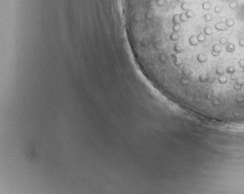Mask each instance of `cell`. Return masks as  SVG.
Masks as SVG:
<instances>
[{
  "mask_svg": "<svg viewBox=\"0 0 244 194\" xmlns=\"http://www.w3.org/2000/svg\"><path fill=\"white\" fill-rule=\"evenodd\" d=\"M215 29L217 30V31L220 32H225V31H228L229 28L226 26V24L225 23V21H220L218 22L214 25Z\"/></svg>",
  "mask_w": 244,
  "mask_h": 194,
  "instance_id": "1",
  "label": "cell"
},
{
  "mask_svg": "<svg viewBox=\"0 0 244 194\" xmlns=\"http://www.w3.org/2000/svg\"><path fill=\"white\" fill-rule=\"evenodd\" d=\"M236 50V45L233 43H230L229 42L226 46V51L229 53H232Z\"/></svg>",
  "mask_w": 244,
  "mask_h": 194,
  "instance_id": "2",
  "label": "cell"
},
{
  "mask_svg": "<svg viewBox=\"0 0 244 194\" xmlns=\"http://www.w3.org/2000/svg\"><path fill=\"white\" fill-rule=\"evenodd\" d=\"M229 43V40H228V39H227V37L226 36H222L220 38V39H219V44H220V46H222V47L224 46H226V44Z\"/></svg>",
  "mask_w": 244,
  "mask_h": 194,
  "instance_id": "3",
  "label": "cell"
},
{
  "mask_svg": "<svg viewBox=\"0 0 244 194\" xmlns=\"http://www.w3.org/2000/svg\"><path fill=\"white\" fill-rule=\"evenodd\" d=\"M189 3L187 2H183L181 3V5H180V8H181V9L183 11V12H185V11H187L188 9H189Z\"/></svg>",
  "mask_w": 244,
  "mask_h": 194,
  "instance_id": "4",
  "label": "cell"
},
{
  "mask_svg": "<svg viewBox=\"0 0 244 194\" xmlns=\"http://www.w3.org/2000/svg\"><path fill=\"white\" fill-rule=\"evenodd\" d=\"M225 23L226 24V26H228L229 28H232V27H233L235 26V21H234L233 19H231V18L227 19L225 21Z\"/></svg>",
  "mask_w": 244,
  "mask_h": 194,
  "instance_id": "5",
  "label": "cell"
},
{
  "mask_svg": "<svg viewBox=\"0 0 244 194\" xmlns=\"http://www.w3.org/2000/svg\"><path fill=\"white\" fill-rule=\"evenodd\" d=\"M202 9H203V10L209 11L210 9H211V3H210L209 2H207V1L204 2L203 3H202Z\"/></svg>",
  "mask_w": 244,
  "mask_h": 194,
  "instance_id": "6",
  "label": "cell"
},
{
  "mask_svg": "<svg viewBox=\"0 0 244 194\" xmlns=\"http://www.w3.org/2000/svg\"><path fill=\"white\" fill-rule=\"evenodd\" d=\"M185 15H186L187 16V19H192L194 17V16H195V13H194V11L192 9H188L187 11H185Z\"/></svg>",
  "mask_w": 244,
  "mask_h": 194,
  "instance_id": "7",
  "label": "cell"
},
{
  "mask_svg": "<svg viewBox=\"0 0 244 194\" xmlns=\"http://www.w3.org/2000/svg\"><path fill=\"white\" fill-rule=\"evenodd\" d=\"M204 19H205V21H206V23H210V22H212V14L209 13V12L206 13V14H205V16H204Z\"/></svg>",
  "mask_w": 244,
  "mask_h": 194,
  "instance_id": "8",
  "label": "cell"
},
{
  "mask_svg": "<svg viewBox=\"0 0 244 194\" xmlns=\"http://www.w3.org/2000/svg\"><path fill=\"white\" fill-rule=\"evenodd\" d=\"M238 6V2L236 0H232L231 2H229V8L232 9H236Z\"/></svg>",
  "mask_w": 244,
  "mask_h": 194,
  "instance_id": "9",
  "label": "cell"
},
{
  "mask_svg": "<svg viewBox=\"0 0 244 194\" xmlns=\"http://www.w3.org/2000/svg\"><path fill=\"white\" fill-rule=\"evenodd\" d=\"M238 64H239L240 67L242 69V71H243V69H244V58H242V59H240L239 60V62H238Z\"/></svg>",
  "mask_w": 244,
  "mask_h": 194,
  "instance_id": "10",
  "label": "cell"
},
{
  "mask_svg": "<svg viewBox=\"0 0 244 194\" xmlns=\"http://www.w3.org/2000/svg\"><path fill=\"white\" fill-rule=\"evenodd\" d=\"M221 11H222V7H221V6H220V5H216V6H215V8H214V12H215L216 13H217V14L220 13Z\"/></svg>",
  "mask_w": 244,
  "mask_h": 194,
  "instance_id": "11",
  "label": "cell"
},
{
  "mask_svg": "<svg viewBox=\"0 0 244 194\" xmlns=\"http://www.w3.org/2000/svg\"><path fill=\"white\" fill-rule=\"evenodd\" d=\"M238 44H239V46H240V47H242V48H244V37L240 39L239 43H238Z\"/></svg>",
  "mask_w": 244,
  "mask_h": 194,
  "instance_id": "12",
  "label": "cell"
},
{
  "mask_svg": "<svg viewBox=\"0 0 244 194\" xmlns=\"http://www.w3.org/2000/svg\"><path fill=\"white\" fill-rule=\"evenodd\" d=\"M176 2H179V3H182V2H185V0H176Z\"/></svg>",
  "mask_w": 244,
  "mask_h": 194,
  "instance_id": "13",
  "label": "cell"
},
{
  "mask_svg": "<svg viewBox=\"0 0 244 194\" xmlns=\"http://www.w3.org/2000/svg\"><path fill=\"white\" fill-rule=\"evenodd\" d=\"M243 9H244V6H243Z\"/></svg>",
  "mask_w": 244,
  "mask_h": 194,
  "instance_id": "14",
  "label": "cell"
}]
</instances>
